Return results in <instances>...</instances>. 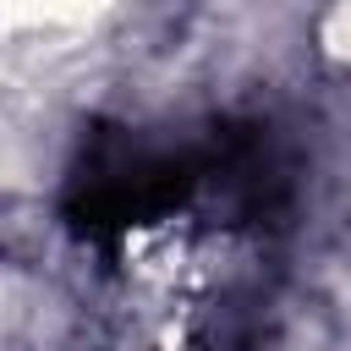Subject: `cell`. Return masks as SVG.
<instances>
[{"instance_id":"6da1fadb","label":"cell","mask_w":351,"mask_h":351,"mask_svg":"<svg viewBox=\"0 0 351 351\" xmlns=\"http://www.w3.org/2000/svg\"><path fill=\"white\" fill-rule=\"evenodd\" d=\"M324 55H329L340 71H351V5H335V11L324 16Z\"/></svg>"}]
</instances>
